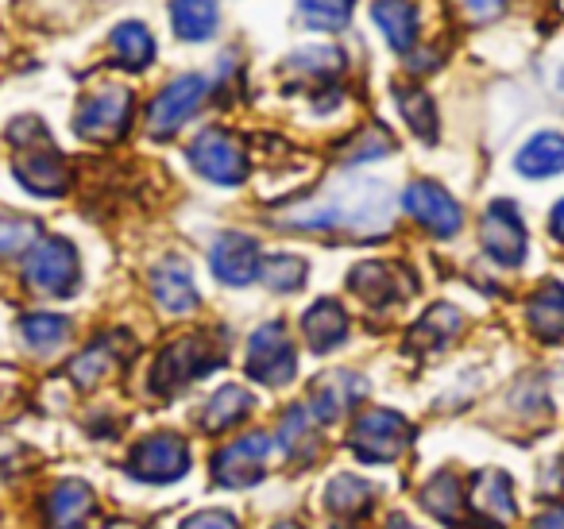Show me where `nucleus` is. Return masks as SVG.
<instances>
[{
	"mask_svg": "<svg viewBox=\"0 0 564 529\" xmlns=\"http://www.w3.org/2000/svg\"><path fill=\"white\" fill-rule=\"evenodd\" d=\"M282 228L302 233H352V236H383L394 220V194L379 179H340L329 190L279 213Z\"/></svg>",
	"mask_w": 564,
	"mask_h": 529,
	"instance_id": "nucleus-1",
	"label": "nucleus"
},
{
	"mask_svg": "<svg viewBox=\"0 0 564 529\" xmlns=\"http://www.w3.org/2000/svg\"><path fill=\"white\" fill-rule=\"evenodd\" d=\"M24 279H28V287H35L40 294H55V298L74 294V287H78V279H82L74 244L63 240V236H47V240L32 244L24 256Z\"/></svg>",
	"mask_w": 564,
	"mask_h": 529,
	"instance_id": "nucleus-2",
	"label": "nucleus"
},
{
	"mask_svg": "<svg viewBox=\"0 0 564 529\" xmlns=\"http://www.w3.org/2000/svg\"><path fill=\"white\" fill-rule=\"evenodd\" d=\"M135 112V97L132 89L124 86H101L97 94H89L78 109V120H74V132L89 143H112L128 132Z\"/></svg>",
	"mask_w": 564,
	"mask_h": 529,
	"instance_id": "nucleus-3",
	"label": "nucleus"
},
{
	"mask_svg": "<svg viewBox=\"0 0 564 529\" xmlns=\"http://www.w3.org/2000/svg\"><path fill=\"white\" fill-rule=\"evenodd\" d=\"M410 436H414L410 421L394 410H368L356 418L352 433H348V449L368 464H391L406 452Z\"/></svg>",
	"mask_w": 564,
	"mask_h": 529,
	"instance_id": "nucleus-4",
	"label": "nucleus"
},
{
	"mask_svg": "<svg viewBox=\"0 0 564 529\" xmlns=\"http://www.w3.org/2000/svg\"><path fill=\"white\" fill-rule=\"evenodd\" d=\"M205 97H209V82L202 74H182L171 86L159 89V97L148 105V132L155 140H171L174 132H182V125L202 112Z\"/></svg>",
	"mask_w": 564,
	"mask_h": 529,
	"instance_id": "nucleus-5",
	"label": "nucleus"
},
{
	"mask_svg": "<svg viewBox=\"0 0 564 529\" xmlns=\"http://www.w3.org/2000/svg\"><path fill=\"white\" fill-rule=\"evenodd\" d=\"M217 364H220V356H213V344L205 341V336H182L171 348L159 352L155 367H151V387H155L159 395H174V390H182L186 382L209 375Z\"/></svg>",
	"mask_w": 564,
	"mask_h": 529,
	"instance_id": "nucleus-6",
	"label": "nucleus"
},
{
	"mask_svg": "<svg viewBox=\"0 0 564 529\" xmlns=\"http://www.w3.org/2000/svg\"><path fill=\"white\" fill-rule=\"evenodd\" d=\"M243 367L256 382L263 387H286V382L299 375V356H294V344L286 336V328L279 321L256 328L248 341V356H243Z\"/></svg>",
	"mask_w": 564,
	"mask_h": 529,
	"instance_id": "nucleus-7",
	"label": "nucleus"
},
{
	"mask_svg": "<svg viewBox=\"0 0 564 529\" xmlns=\"http://www.w3.org/2000/svg\"><path fill=\"white\" fill-rule=\"evenodd\" d=\"M189 163L202 179L217 182V186H240L248 179V155H243L240 140L228 136L225 128H205L189 143Z\"/></svg>",
	"mask_w": 564,
	"mask_h": 529,
	"instance_id": "nucleus-8",
	"label": "nucleus"
},
{
	"mask_svg": "<svg viewBox=\"0 0 564 529\" xmlns=\"http://www.w3.org/2000/svg\"><path fill=\"white\" fill-rule=\"evenodd\" d=\"M402 209H406L410 217L425 228V233L441 236V240L456 236V233H460V225H464V209L456 205V197L448 194L445 186L430 182V179L410 182L406 194H402Z\"/></svg>",
	"mask_w": 564,
	"mask_h": 529,
	"instance_id": "nucleus-9",
	"label": "nucleus"
},
{
	"mask_svg": "<svg viewBox=\"0 0 564 529\" xmlns=\"http://www.w3.org/2000/svg\"><path fill=\"white\" fill-rule=\"evenodd\" d=\"M128 472L143 483H174L189 472V449L174 433H151L128 456Z\"/></svg>",
	"mask_w": 564,
	"mask_h": 529,
	"instance_id": "nucleus-10",
	"label": "nucleus"
},
{
	"mask_svg": "<svg viewBox=\"0 0 564 529\" xmlns=\"http://www.w3.org/2000/svg\"><path fill=\"white\" fill-rule=\"evenodd\" d=\"M479 240L484 251L495 259L499 267H518L525 259V225L522 213L514 202H491L484 213V225H479Z\"/></svg>",
	"mask_w": 564,
	"mask_h": 529,
	"instance_id": "nucleus-11",
	"label": "nucleus"
},
{
	"mask_svg": "<svg viewBox=\"0 0 564 529\" xmlns=\"http://www.w3.org/2000/svg\"><path fill=\"white\" fill-rule=\"evenodd\" d=\"M274 441L267 433H248L240 441L225 444V449L213 456V479L220 487H243V483H256L267 467Z\"/></svg>",
	"mask_w": 564,
	"mask_h": 529,
	"instance_id": "nucleus-12",
	"label": "nucleus"
},
{
	"mask_svg": "<svg viewBox=\"0 0 564 529\" xmlns=\"http://www.w3.org/2000/svg\"><path fill=\"white\" fill-rule=\"evenodd\" d=\"M209 267L225 287H248L263 274V256L259 244L243 233H225L213 240L209 248Z\"/></svg>",
	"mask_w": 564,
	"mask_h": 529,
	"instance_id": "nucleus-13",
	"label": "nucleus"
},
{
	"mask_svg": "<svg viewBox=\"0 0 564 529\" xmlns=\"http://www.w3.org/2000/svg\"><path fill=\"white\" fill-rule=\"evenodd\" d=\"M17 179L28 194L35 197H58L70 186V171H66V159L58 155L51 143H40V148H28V155L17 159Z\"/></svg>",
	"mask_w": 564,
	"mask_h": 529,
	"instance_id": "nucleus-14",
	"label": "nucleus"
},
{
	"mask_svg": "<svg viewBox=\"0 0 564 529\" xmlns=\"http://www.w3.org/2000/svg\"><path fill=\"white\" fill-rule=\"evenodd\" d=\"M151 294L163 305L166 313H194L197 310V287L194 274H189L186 259H163L151 271Z\"/></svg>",
	"mask_w": 564,
	"mask_h": 529,
	"instance_id": "nucleus-15",
	"label": "nucleus"
},
{
	"mask_svg": "<svg viewBox=\"0 0 564 529\" xmlns=\"http://www.w3.org/2000/svg\"><path fill=\"white\" fill-rule=\"evenodd\" d=\"M364 395H368V382H364L360 375H352V371L325 375V379L317 382L314 398H310V413H314L317 421H337L340 413L352 410Z\"/></svg>",
	"mask_w": 564,
	"mask_h": 529,
	"instance_id": "nucleus-16",
	"label": "nucleus"
},
{
	"mask_svg": "<svg viewBox=\"0 0 564 529\" xmlns=\"http://www.w3.org/2000/svg\"><path fill=\"white\" fill-rule=\"evenodd\" d=\"M43 514H47L51 529H86L89 514H94V490L78 479L58 483V487L47 495Z\"/></svg>",
	"mask_w": 564,
	"mask_h": 529,
	"instance_id": "nucleus-17",
	"label": "nucleus"
},
{
	"mask_svg": "<svg viewBox=\"0 0 564 529\" xmlns=\"http://www.w3.org/2000/svg\"><path fill=\"white\" fill-rule=\"evenodd\" d=\"M302 336H306L310 352H317V356L333 352L348 336L345 310H340L333 298H322V302H314L306 313H302Z\"/></svg>",
	"mask_w": 564,
	"mask_h": 529,
	"instance_id": "nucleus-18",
	"label": "nucleus"
},
{
	"mask_svg": "<svg viewBox=\"0 0 564 529\" xmlns=\"http://www.w3.org/2000/svg\"><path fill=\"white\" fill-rule=\"evenodd\" d=\"M471 510L479 514L491 526H507L514 518V490H510V479L502 472H479L471 479V495H468Z\"/></svg>",
	"mask_w": 564,
	"mask_h": 529,
	"instance_id": "nucleus-19",
	"label": "nucleus"
},
{
	"mask_svg": "<svg viewBox=\"0 0 564 529\" xmlns=\"http://www.w3.org/2000/svg\"><path fill=\"white\" fill-rule=\"evenodd\" d=\"M371 17H376L383 40L391 43V51L406 55V51L417 43V28H422V20H417L414 0H376V4H371Z\"/></svg>",
	"mask_w": 564,
	"mask_h": 529,
	"instance_id": "nucleus-20",
	"label": "nucleus"
},
{
	"mask_svg": "<svg viewBox=\"0 0 564 529\" xmlns=\"http://www.w3.org/2000/svg\"><path fill=\"white\" fill-rule=\"evenodd\" d=\"M514 166L522 179H553L564 171V136L561 132H538L525 140V148L514 155Z\"/></svg>",
	"mask_w": 564,
	"mask_h": 529,
	"instance_id": "nucleus-21",
	"label": "nucleus"
},
{
	"mask_svg": "<svg viewBox=\"0 0 564 529\" xmlns=\"http://www.w3.org/2000/svg\"><path fill=\"white\" fill-rule=\"evenodd\" d=\"M217 0H171L174 35L186 43H205L217 35Z\"/></svg>",
	"mask_w": 564,
	"mask_h": 529,
	"instance_id": "nucleus-22",
	"label": "nucleus"
},
{
	"mask_svg": "<svg viewBox=\"0 0 564 529\" xmlns=\"http://www.w3.org/2000/svg\"><path fill=\"white\" fill-rule=\"evenodd\" d=\"M530 328L541 341H564V287L561 282H545L525 305Z\"/></svg>",
	"mask_w": 564,
	"mask_h": 529,
	"instance_id": "nucleus-23",
	"label": "nucleus"
},
{
	"mask_svg": "<svg viewBox=\"0 0 564 529\" xmlns=\"http://www.w3.org/2000/svg\"><path fill=\"white\" fill-rule=\"evenodd\" d=\"M348 287H352L368 305H376V310L394 305L402 298L399 271H394V267H387V263H360L352 274H348Z\"/></svg>",
	"mask_w": 564,
	"mask_h": 529,
	"instance_id": "nucleus-24",
	"label": "nucleus"
},
{
	"mask_svg": "<svg viewBox=\"0 0 564 529\" xmlns=\"http://www.w3.org/2000/svg\"><path fill=\"white\" fill-rule=\"evenodd\" d=\"M112 51L124 71H143L155 63V35L140 20H124L120 28H112Z\"/></svg>",
	"mask_w": 564,
	"mask_h": 529,
	"instance_id": "nucleus-25",
	"label": "nucleus"
},
{
	"mask_svg": "<svg viewBox=\"0 0 564 529\" xmlns=\"http://www.w3.org/2000/svg\"><path fill=\"white\" fill-rule=\"evenodd\" d=\"M460 325H464L460 310H453V305H445V302L433 305V310L414 325V333H410V348H422V352L445 348V344L460 333Z\"/></svg>",
	"mask_w": 564,
	"mask_h": 529,
	"instance_id": "nucleus-26",
	"label": "nucleus"
},
{
	"mask_svg": "<svg viewBox=\"0 0 564 529\" xmlns=\"http://www.w3.org/2000/svg\"><path fill=\"white\" fill-rule=\"evenodd\" d=\"M248 410H251V395H248V390L236 387V382H225V387H220L217 395L205 402L202 425L209 429V433H225V429L240 425Z\"/></svg>",
	"mask_w": 564,
	"mask_h": 529,
	"instance_id": "nucleus-27",
	"label": "nucleus"
},
{
	"mask_svg": "<svg viewBox=\"0 0 564 529\" xmlns=\"http://www.w3.org/2000/svg\"><path fill=\"white\" fill-rule=\"evenodd\" d=\"M394 101H399L406 125L414 128L417 140L433 143L437 140V109H433V97L417 86H394Z\"/></svg>",
	"mask_w": 564,
	"mask_h": 529,
	"instance_id": "nucleus-28",
	"label": "nucleus"
},
{
	"mask_svg": "<svg viewBox=\"0 0 564 529\" xmlns=\"http://www.w3.org/2000/svg\"><path fill=\"white\" fill-rule=\"evenodd\" d=\"M325 506L337 518H360L371 506V483L360 479V475H337L325 490Z\"/></svg>",
	"mask_w": 564,
	"mask_h": 529,
	"instance_id": "nucleus-29",
	"label": "nucleus"
},
{
	"mask_svg": "<svg viewBox=\"0 0 564 529\" xmlns=\"http://www.w3.org/2000/svg\"><path fill=\"white\" fill-rule=\"evenodd\" d=\"M422 506L437 521H445V526H456V521H460V506H464L460 479H456L453 472H441L437 479H430V487L422 490Z\"/></svg>",
	"mask_w": 564,
	"mask_h": 529,
	"instance_id": "nucleus-30",
	"label": "nucleus"
},
{
	"mask_svg": "<svg viewBox=\"0 0 564 529\" xmlns=\"http://www.w3.org/2000/svg\"><path fill=\"white\" fill-rule=\"evenodd\" d=\"M117 348H120V336H105V341H97L94 348L82 352V356L70 364L74 382H78V387H94V382H101V375L120 364Z\"/></svg>",
	"mask_w": 564,
	"mask_h": 529,
	"instance_id": "nucleus-31",
	"label": "nucleus"
},
{
	"mask_svg": "<svg viewBox=\"0 0 564 529\" xmlns=\"http://www.w3.org/2000/svg\"><path fill=\"white\" fill-rule=\"evenodd\" d=\"M356 0H299V17L314 32H345L352 24Z\"/></svg>",
	"mask_w": 564,
	"mask_h": 529,
	"instance_id": "nucleus-32",
	"label": "nucleus"
},
{
	"mask_svg": "<svg viewBox=\"0 0 564 529\" xmlns=\"http://www.w3.org/2000/svg\"><path fill=\"white\" fill-rule=\"evenodd\" d=\"M259 279H263L274 294H294V290L306 287L310 267H306V259H299V256H271V259H263V274H259Z\"/></svg>",
	"mask_w": 564,
	"mask_h": 529,
	"instance_id": "nucleus-33",
	"label": "nucleus"
},
{
	"mask_svg": "<svg viewBox=\"0 0 564 529\" xmlns=\"http://www.w3.org/2000/svg\"><path fill=\"white\" fill-rule=\"evenodd\" d=\"M66 317H55V313H28L24 321H20V333H24L28 348L35 352H51L58 348V344L66 341Z\"/></svg>",
	"mask_w": 564,
	"mask_h": 529,
	"instance_id": "nucleus-34",
	"label": "nucleus"
},
{
	"mask_svg": "<svg viewBox=\"0 0 564 529\" xmlns=\"http://www.w3.org/2000/svg\"><path fill=\"white\" fill-rule=\"evenodd\" d=\"M391 148H394L391 136H387L379 125H371V128H364V132L356 136L352 143H348V151L340 159H345V163H371V159L391 155Z\"/></svg>",
	"mask_w": 564,
	"mask_h": 529,
	"instance_id": "nucleus-35",
	"label": "nucleus"
},
{
	"mask_svg": "<svg viewBox=\"0 0 564 529\" xmlns=\"http://www.w3.org/2000/svg\"><path fill=\"white\" fill-rule=\"evenodd\" d=\"M314 413L306 410V406H294L286 418H282V429H279V444L286 452H302L310 441H314Z\"/></svg>",
	"mask_w": 564,
	"mask_h": 529,
	"instance_id": "nucleus-36",
	"label": "nucleus"
},
{
	"mask_svg": "<svg viewBox=\"0 0 564 529\" xmlns=\"http://www.w3.org/2000/svg\"><path fill=\"white\" fill-rule=\"evenodd\" d=\"M340 63H345V58H340V51H333V47L294 51V58H291L294 71L310 74V78H329V74L340 71Z\"/></svg>",
	"mask_w": 564,
	"mask_h": 529,
	"instance_id": "nucleus-37",
	"label": "nucleus"
},
{
	"mask_svg": "<svg viewBox=\"0 0 564 529\" xmlns=\"http://www.w3.org/2000/svg\"><path fill=\"white\" fill-rule=\"evenodd\" d=\"M35 236L32 220H12V217H0V256H9V251L24 248L28 240Z\"/></svg>",
	"mask_w": 564,
	"mask_h": 529,
	"instance_id": "nucleus-38",
	"label": "nucleus"
},
{
	"mask_svg": "<svg viewBox=\"0 0 564 529\" xmlns=\"http://www.w3.org/2000/svg\"><path fill=\"white\" fill-rule=\"evenodd\" d=\"M182 529H240V521L228 510H202L189 521H182Z\"/></svg>",
	"mask_w": 564,
	"mask_h": 529,
	"instance_id": "nucleus-39",
	"label": "nucleus"
},
{
	"mask_svg": "<svg viewBox=\"0 0 564 529\" xmlns=\"http://www.w3.org/2000/svg\"><path fill=\"white\" fill-rule=\"evenodd\" d=\"M464 12H468L471 20H491L499 17L502 9H507V0H460Z\"/></svg>",
	"mask_w": 564,
	"mask_h": 529,
	"instance_id": "nucleus-40",
	"label": "nucleus"
},
{
	"mask_svg": "<svg viewBox=\"0 0 564 529\" xmlns=\"http://www.w3.org/2000/svg\"><path fill=\"white\" fill-rule=\"evenodd\" d=\"M530 529H564V506H556V510H545Z\"/></svg>",
	"mask_w": 564,
	"mask_h": 529,
	"instance_id": "nucleus-41",
	"label": "nucleus"
},
{
	"mask_svg": "<svg viewBox=\"0 0 564 529\" xmlns=\"http://www.w3.org/2000/svg\"><path fill=\"white\" fill-rule=\"evenodd\" d=\"M549 233H553V240L564 244V197L553 205V213H549Z\"/></svg>",
	"mask_w": 564,
	"mask_h": 529,
	"instance_id": "nucleus-42",
	"label": "nucleus"
},
{
	"mask_svg": "<svg viewBox=\"0 0 564 529\" xmlns=\"http://www.w3.org/2000/svg\"><path fill=\"white\" fill-rule=\"evenodd\" d=\"M387 529H417V526L410 518H402V514H394V518L387 521Z\"/></svg>",
	"mask_w": 564,
	"mask_h": 529,
	"instance_id": "nucleus-43",
	"label": "nucleus"
},
{
	"mask_svg": "<svg viewBox=\"0 0 564 529\" xmlns=\"http://www.w3.org/2000/svg\"><path fill=\"white\" fill-rule=\"evenodd\" d=\"M274 529H302V526H294V521H282V526H274Z\"/></svg>",
	"mask_w": 564,
	"mask_h": 529,
	"instance_id": "nucleus-44",
	"label": "nucleus"
}]
</instances>
